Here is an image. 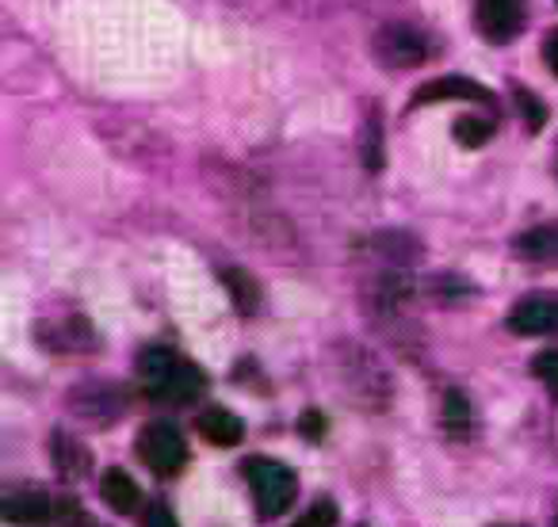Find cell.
<instances>
[{"instance_id": "6da1fadb", "label": "cell", "mask_w": 558, "mask_h": 527, "mask_svg": "<svg viewBox=\"0 0 558 527\" xmlns=\"http://www.w3.org/2000/svg\"><path fill=\"white\" fill-rule=\"evenodd\" d=\"M138 382L157 402H192V397H199L203 390H207V375H203L192 359H180L177 352H169V348L142 352Z\"/></svg>"}, {"instance_id": "7a4b0ae2", "label": "cell", "mask_w": 558, "mask_h": 527, "mask_svg": "<svg viewBox=\"0 0 558 527\" xmlns=\"http://www.w3.org/2000/svg\"><path fill=\"white\" fill-rule=\"evenodd\" d=\"M245 478L253 486V501H256V512L260 519H276L295 504L299 497V481L291 474L288 463H276V458H264V455H253L245 458Z\"/></svg>"}, {"instance_id": "3957f363", "label": "cell", "mask_w": 558, "mask_h": 527, "mask_svg": "<svg viewBox=\"0 0 558 527\" xmlns=\"http://www.w3.org/2000/svg\"><path fill=\"white\" fill-rule=\"evenodd\" d=\"M134 448H138L142 463H146L154 474H165V478H172V474L187 463L184 436H180V428L169 425V420H154V425L142 428Z\"/></svg>"}, {"instance_id": "277c9868", "label": "cell", "mask_w": 558, "mask_h": 527, "mask_svg": "<svg viewBox=\"0 0 558 527\" xmlns=\"http://www.w3.org/2000/svg\"><path fill=\"white\" fill-rule=\"evenodd\" d=\"M375 58L387 70H413L428 58V39L405 24H390L375 35Z\"/></svg>"}, {"instance_id": "5b68a950", "label": "cell", "mask_w": 558, "mask_h": 527, "mask_svg": "<svg viewBox=\"0 0 558 527\" xmlns=\"http://www.w3.org/2000/svg\"><path fill=\"white\" fill-rule=\"evenodd\" d=\"M527 0H474V20H478L482 39L509 42L524 32Z\"/></svg>"}, {"instance_id": "8992f818", "label": "cell", "mask_w": 558, "mask_h": 527, "mask_svg": "<svg viewBox=\"0 0 558 527\" xmlns=\"http://www.w3.org/2000/svg\"><path fill=\"white\" fill-rule=\"evenodd\" d=\"M509 329L517 336H547L558 333V295L524 298L509 310Z\"/></svg>"}, {"instance_id": "52a82bcc", "label": "cell", "mask_w": 558, "mask_h": 527, "mask_svg": "<svg viewBox=\"0 0 558 527\" xmlns=\"http://www.w3.org/2000/svg\"><path fill=\"white\" fill-rule=\"evenodd\" d=\"M50 512H54V504H50V497L43 489H12L0 501L4 524H16V527H43L50 519Z\"/></svg>"}, {"instance_id": "ba28073f", "label": "cell", "mask_w": 558, "mask_h": 527, "mask_svg": "<svg viewBox=\"0 0 558 527\" xmlns=\"http://www.w3.org/2000/svg\"><path fill=\"white\" fill-rule=\"evenodd\" d=\"M195 428H199V436L207 443H215V448H238L241 436H245V425H241L238 413L222 409V405H210V409L199 413V420H195Z\"/></svg>"}, {"instance_id": "9c48e42d", "label": "cell", "mask_w": 558, "mask_h": 527, "mask_svg": "<svg viewBox=\"0 0 558 527\" xmlns=\"http://www.w3.org/2000/svg\"><path fill=\"white\" fill-rule=\"evenodd\" d=\"M436 100L489 103V93L482 85H474V81H466V77H444V81H433V85H425L417 96H413V103H436Z\"/></svg>"}, {"instance_id": "30bf717a", "label": "cell", "mask_w": 558, "mask_h": 527, "mask_svg": "<svg viewBox=\"0 0 558 527\" xmlns=\"http://www.w3.org/2000/svg\"><path fill=\"white\" fill-rule=\"evenodd\" d=\"M100 497L111 512H134L142 504V489L126 478L123 470H104L100 478Z\"/></svg>"}, {"instance_id": "8fae6325", "label": "cell", "mask_w": 558, "mask_h": 527, "mask_svg": "<svg viewBox=\"0 0 558 527\" xmlns=\"http://www.w3.org/2000/svg\"><path fill=\"white\" fill-rule=\"evenodd\" d=\"M222 280H226V287H230V295H233V303H238V310L253 314L256 303H260V291H256V283L248 280V275H241V272H226Z\"/></svg>"}, {"instance_id": "7c38bea8", "label": "cell", "mask_w": 558, "mask_h": 527, "mask_svg": "<svg viewBox=\"0 0 558 527\" xmlns=\"http://www.w3.org/2000/svg\"><path fill=\"white\" fill-rule=\"evenodd\" d=\"M494 134V123L489 119H478V115H463L456 123V142H463V146H482V142Z\"/></svg>"}, {"instance_id": "4fadbf2b", "label": "cell", "mask_w": 558, "mask_h": 527, "mask_svg": "<svg viewBox=\"0 0 558 527\" xmlns=\"http://www.w3.org/2000/svg\"><path fill=\"white\" fill-rule=\"evenodd\" d=\"M337 524V504L333 501H318L306 516H299L291 527H333Z\"/></svg>"}, {"instance_id": "5bb4252c", "label": "cell", "mask_w": 558, "mask_h": 527, "mask_svg": "<svg viewBox=\"0 0 558 527\" xmlns=\"http://www.w3.org/2000/svg\"><path fill=\"white\" fill-rule=\"evenodd\" d=\"M532 371L539 375V382L550 390V394L558 397V352H543V356H535Z\"/></svg>"}, {"instance_id": "9a60e30c", "label": "cell", "mask_w": 558, "mask_h": 527, "mask_svg": "<svg viewBox=\"0 0 558 527\" xmlns=\"http://www.w3.org/2000/svg\"><path fill=\"white\" fill-rule=\"evenodd\" d=\"M444 413H448L451 432H463L466 420H471V413H466V397H463V394H448V402H444Z\"/></svg>"}, {"instance_id": "2e32d148", "label": "cell", "mask_w": 558, "mask_h": 527, "mask_svg": "<svg viewBox=\"0 0 558 527\" xmlns=\"http://www.w3.org/2000/svg\"><path fill=\"white\" fill-rule=\"evenodd\" d=\"M146 527H180V524H177V516L165 508V504H154V508H149V516H146Z\"/></svg>"}, {"instance_id": "e0dca14e", "label": "cell", "mask_w": 558, "mask_h": 527, "mask_svg": "<svg viewBox=\"0 0 558 527\" xmlns=\"http://www.w3.org/2000/svg\"><path fill=\"white\" fill-rule=\"evenodd\" d=\"M543 54H547V65H550V70L558 73V32L547 39V47H543Z\"/></svg>"}, {"instance_id": "ac0fdd59", "label": "cell", "mask_w": 558, "mask_h": 527, "mask_svg": "<svg viewBox=\"0 0 558 527\" xmlns=\"http://www.w3.org/2000/svg\"><path fill=\"white\" fill-rule=\"evenodd\" d=\"M303 432L322 436V417H318V413H306V417H303Z\"/></svg>"}, {"instance_id": "d6986e66", "label": "cell", "mask_w": 558, "mask_h": 527, "mask_svg": "<svg viewBox=\"0 0 558 527\" xmlns=\"http://www.w3.org/2000/svg\"><path fill=\"white\" fill-rule=\"evenodd\" d=\"M555 527H558V524H555Z\"/></svg>"}]
</instances>
